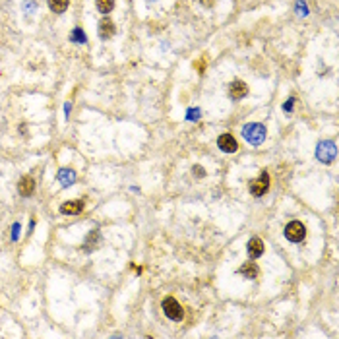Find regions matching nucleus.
Wrapping results in <instances>:
<instances>
[{
	"instance_id": "9d476101",
	"label": "nucleus",
	"mask_w": 339,
	"mask_h": 339,
	"mask_svg": "<svg viewBox=\"0 0 339 339\" xmlns=\"http://www.w3.org/2000/svg\"><path fill=\"white\" fill-rule=\"evenodd\" d=\"M18 190L21 196H31V194L35 192V180L31 178V176H21L19 178V184H18Z\"/></svg>"
},
{
	"instance_id": "1a4fd4ad",
	"label": "nucleus",
	"mask_w": 339,
	"mask_h": 339,
	"mask_svg": "<svg viewBox=\"0 0 339 339\" xmlns=\"http://www.w3.org/2000/svg\"><path fill=\"white\" fill-rule=\"evenodd\" d=\"M82 210H84L82 200H70L60 205V213H64V215H77V213H82Z\"/></svg>"
},
{
	"instance_id": "f257e3e1",
	"label": "nucleus",
	"mask_w": 339,
	"mask_h": 339,
	"mask_svg": "<svg viewBox=\"0 0 339 339\" xmlns=\"http://www.w3.org/2000/svg\"><path fill=\"white\" fill-rule=\"evenodd\" d=\"M242 138L252 145H260L266 140V126L260 122H250L242 128Z\"/></svg>"
},
{
	"instance_id": "f3484780",
	"label": "nucleus",
	"mask_w": 339,
	"mask_h": 339,
	"mask_svg": "<svg viewBox=\"0 0 339 339\" xmlns=\"http://www.w3.org/2000/svg\"><path fill=\"white\" fill-rule=\"evenodd\" d=\"M194 176H198V178H200V176H205V169H203V167H200V165H194Z\"/></svg>"
},
{
	"instance_id": "412c9836",
	"label": "nucleus",
	"mask_w": 339,
	"mask_h": 339,
	"mask_svg": "<svg viewBox=\"0 0 339 339\" xmlns=\"http://www.w3.org/2000/svg\"><path fill=\"white\" fill-rule=\"evenodd\" d=\"M200 2H202L203 6H212L213 4V0H200Z\"/></svg>"
},
{
	"instance_id": "aec40b11",
	"label": "nucleus",
	"mask_w": 339,
	"mask_h": 339,
	"mask_svg": "<svg viewBox=\"0 0 339 339\" xmlns=\"http://www.w3.org/2000/svg\"><path fill=\"white\" fill-rule=\"evenodd\" d=\"M12 231H14V234H12V239H18V232H19V223H16L14 227H12Z\"/></svg>"
},
{
	"instance_id": "0eeeda50",
	"label": "nucleus",
	"mask_w": 339,
	"mask_h": 339,
	"mask_svg": "<svg viewBox=\"0 0 339 339\" xmlns=\"http://www.w3.org/2000/svg\"><path fill=\"white\" fill-rule=\"evenodd\" d=\"M248 93V86L244 84V82H241V80H237V82H232L231 86H229V97L231 99H234V101H239V99H242V97Z\"/></svg>"
},
{
	"instance_id": "2eb2a0df",
	"label": "nucleus",
	"mask_w": 339,
	"mask_h": 339,
	"mask_svg": "<svg viewBox=\"0 0 339 339\" xmlns=\"http://www.w3.org/2000/svg\"><path fill=\"white\" fill-rule=\"evenodd\" d=\"M97 244H99V232L91 231L89 234H87L86 242H84V248H86V250H95Z\"/></svg>"
},
{
	"instance_id": "4be33fe9",
	"label": "nucleus",
	"mask_w": 339,
	"mask_h": 339,
	"mask_svg": "<svg viewBox=\"0 0 339 339\" xmlns=\"http://www.w3.org/2000/svg\"><path fill=\"white\" fill-rule=\"evenodd\" d=\"M291 107H293V99H291V101H287V103H285V111H291Z\"/></svg>"
},
{
	"instance_id": "f03ea898",
	"label": "nucleus",
	"mask_w": 339,
	"mask_h": 339,
	"mask_svg": "<svg viewBox=\"0 0 339 339\" xmlns=\"http://www.w3.org/2000/svg\"><path fill=\"white\" fill-rule=\"evenodd\" d=\"M163 312L165 316L169 320H173V322H180L184 318V308L178 304V300L174 299V297H165L163 299Z\"/></svg>"
},
{
	"instance_id": "dca6fc26",
	"label": "nucleus",
	"mask_w": 339,
	"mask_h": 339,
	"mask_svg": "<svg viewBox=\"0 0 339 339\" xmlns=\"http://www.w3.org/2000/svg\"><path fill=\"white\" fill-rule=\"evenodd\" d=\"M95 4L101 14H109L111 10L115 8V0H95Z\"/></svg>"
},
{
	"instance_id": "6e6552de",
	"label": "nucleus",
	"mask_w": 339,
	"mask_h": 339,
	"mask_svg": "<svg viewBox=\"0 0 339 339\" xmlns=\"http://www.w3.org/2000/svg\"><path fill=\"white\" fill-rule=\"evenodd\" d=\"M246 250H248V256H250V258H260L262 254H264V250H266V244H264V241H260L258 237H254V239L248 241Z\"/></svg>"
},
{
	"instance_id": "4468645a",
	"label": "nucleus",
	"mask_w": 339,
	"mask_h": 339,
	"mask_svg": "<svg viewBox=\"0 0 339 339\" xmlns=\"http://www.w3.org/2000/svg\"><path fill=\"white\" fill-rule=\"evenodd\" d=\"M68 4H70V0H48V6H50V10H53L55 14H62V12H66Z\"/></svg>"
},
{
	"instance_id": "9b49d317",
	"label": "nucleus",
	"mask_w": 339,
	"mask_h": 339,
	"mask_svg": "<svg viewBox=\"0 0 339 339\" xmlns=\"http://www.w3.org/2000/svg\"><path fill=\"white\" fill-rule=\"evenodd\" d=\"M113 35H115V23H113L109 18L101 19V23H99V37L111 39Z\"/></svg>"
},
{
	"instance_id": "39448f33",
	"label": "nucleus",
	"mask_w": 339,
	"mask_h": 339,
	"mask_svg": "<svg viewBox=\"0 0 339 339\" xmlns=\"http://www.w3.org/2000/svg\"><path fill=\"white\" fill-rule=\"evenodd\" d=\"M285 237H287V241L291 242H300L306 237V227L300 221H291L289 225L285 227Z\"/></svg>"
},
{
	"instance_id": "6ab92c4d",
	"label": "nucleus",
	"mask_w": 339,
	"mask_h": 339,
	"mask_svg": "<svg viewBox=\"0 0 339 339\" xmlns=\"http://www.w3.org/2000/svg\"><path fill=\"white\" fill-rule=\"evenodd\" d=\"M76 33H74V37L80 39V41H86V37H84V33H82V29H74Z\"/></svg>"
},
{
	"instance_id": "a211bd4d",
	"label": "nucleus",
	"mask_w": 339,
	"mask_h": 339,
	"mask_svg": "<svg viewBox=\"0 0 339 339\" xmlns=\"http://www.w3.org/2000/svg\"><path fill=\"white\" fill-rule=\"evenodd\" d=\"M198 116H200V111H198L196 107H192V111H190V113L186 115V118H188V120H196Z\"/></svg>"
},
{
	"instance_id": "f8f14e48",
	"label": "nucleus",
	"mask_w": 339,
	"mask_h": 339,
	"mask_svg": "<svg viewBox=\"0 0 339 339\" xmlns=\"http://www.w3.org/2000/svg\"><path fill=\"white\" fill-rule=\"evenodd\" d=\"M239 273L244 275V277H248V279H256V277H258V273H260V270H258V266H256V264L246 262V264H242L241 266Z\"/></svg>"
},
{
	"instance_id": "5701e85b",
	"label": "nucleus",
	"mask_w": 339,
	"mask_h": 339,
	"mask_svg": "<svg viewBox=\"0 0 339 339\" xmlns=\"http://www.w3.org/2000/svg\"><path fill=\"white\" fill-rule=\"evenodd\" d=\"M147 2H153V0H147Z\"/></svg>"
},
{
	"instance_id": "20e7f679",
	"label": "nucleus",
	"mask_w": 339,
	"mask_h": 339,
	"mask_svg": "<svg viewBox=\"0 0 339 339\" xmlns=\"http://www.w3.org/2000/svg\"><path fill=\"white\" fill-rule=\"evenodd\" d=\"M316 155H318V159L322 163H331L333 159H335V155H337V149H335V144L333 142H320L318 147H316Z\"/></svg>"
},
{
	"instance_id": "ddd939ff",
	"label": "nucleus",
	"mask_w": 339,
	"mask_h": 339,
	"mask_svg": "<svg viewBox=\"0 0 339 339\" xmlns=\"http://www.w3.org/2000/svg\"><path fill=\"white\" fill-rule=\"evenodd\" d=\"M58 180H60L62 186H70V184H74V180H76V173L72 169H60L58 171Z\"/></svg>"
},
{
	"instance_id": "423d86ee",
	"label": "nucleus",
	"mask_w": 339,
	"mask_h": 339,
	"mask_svg": "<svg viewBox=\"0 0 339 339\" xmlns=\"http://www.w3.org/2000/svg\"><path fill=\"white\" fill-rule=\"evenodd\" d=\"M217 145H219V149L225 151V153H234V151L239 149V144H237V140H234L232 134H221L217 138Z\"/></svg>"
},
{
	"instance_id": "7ed1b4c3",
	"label": "nucleus",
	"mask_w": 339,
	"mask_h": 339,
	"mask_svg": "<svg viewBox=\"0 0 339 339\" xmlns=\"http://www.w3.org/2000/svg\"><path fill=\"white\" fill-rule=\"evenodd\" d=\"M248 190H250L252 196H256V198H260V196H264V194L270 190V174L264 173L256 178V180H250V184H248Z\"/></svg>"
}]
</instances>
